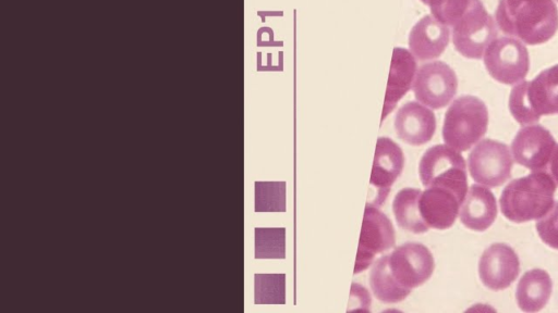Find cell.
Returning <instances> with one entry per match:
<instances>
[{"instance_id":"obj_15","label":"cell","mask_w":558,"mask_h":313,"mask_svg":"<svg viewBox=\"0 0 558 313\" xmlns=\"http://www.w3.org/2000/svg\"><path fill=\"white\" fill-rule=\"evenodd\" d=\"M393 126L397 136L411 146L428 142L436 130V117L432 110L415 101L404 103L396 113Z\"/></svg>"},{"instance_id":"obj_9","label":"cell","mask_w":558,"mask_h":313,"mask_svg":"<svg viewBox=\"0 0 558 313\" xmlns=\"http://www.w3.org/2000/svg\"><path fill=\"white\" fill-rule=\"evenodd\" d=\"M483 57L489 75L501 84L514 85L523 80L529 72L527 49L514 38H496Z\"/></svg>"},{"instance_id":"obj_23","label":"cell","mask_w":558,"mask_h":313,"mask_svg":"<svg viewBox=\"0 0 558 313\" xmlns=\"http://www.w3.org/2000/svg\"><path fill=\"white\" fill-rule=\"evenodd\" d=\"M428 5L432 15L447 26H453L476 0H421Z\"/></svg>"},{"instance_id":"obj_10","label":"cell","mask_w":558,"mask_h":313,"mask_svg":"<svg viewBox=\"0 0 558 313\" xmlns=\"http://www.w3.org/2000/svg\"><path fill=\"white\" fill-rule=\"evenodd\" d=\"M457 88L454 71L441 61L421 65L412 84L416 100L432 109H441L449 104L456 96Z\"/></svg>"},{"instance_id":"obj_1","label":"cell","mask_w":558,"mask_h":313,"mask_svg":"<svg viewBox=\"0 0 558 313\" xmlns=\"http://www.w3.org/2000/svg\"><path fill=\"white\" fill-rule=\"evenodd\" d=\"M499 28L527 45H541L558 30L554 0H499L495 12Z\"/></svg>"},{"instance_id":"obj_26","label":"cell","mask_w":558,"mask_h":313,"mask_svg":"<svg viewBox=\"0 0 558 313\" xmlns=\"http://www.w3.org/2000/svg\"><path fill=\"white\" fill-rule=\"evenodd\" d=\"M558 1V0H557Z\"/></svg>"},{"instance_id":"obj_12","label":"cell","mask_w":558,"mask_h":313,"mask_svg":"<svg viewBox=\"0 0 558 313\" xmlns=\"http://www.w3.org/2000/svg\"><path fill=\"white\" fill-rule=\"evenodd\" d=\"M556 145L548 129L531 124L517 133L511 153L518 164L531 171H546Z\"/></svg>"},{"instance_id":"obj_13","label":"cell","mask_w":558,"mask_h":313,"mask_svg":"<svg viewBox=\"0 0 558 313\" xmlns=\"http://www.w3.org/2000/svg\"><path fill=\"white\" fill-rule=\"evenodd\" d=\"M404 154L400 146L388 137H378L369 185L375 189L372 205H381L390 188L402 173Z\"/></svg>"},{"instance_id":"obj_24","label":"cell","mask_w":558,"mask_h":313,"mask_svg":"<svg viewBox=\"0 0 558 313\" xmlns=\"http://www.w3.org/2000/svg\"><path fill=\"white\" fill-rule=\"evenodd\" d=\"M536 230L547 246L558 250V201L536 221Z\"/></svg>"},{"instance_id":"obj_16","label":"cell","mask_w":558,"mask_h":313,"mask_svg":"<svg viewBox=\"0 0 558 313\" xmlns=\"http://www.w3.org/2000/svg\"><path fill=\"white\" fill-rule=\"evenodd\" d=\"M462 201L451 190L441 187H426L418 198V209L429 228L447 229L459 214Z\"/></svg>"},{"instance_id":"obj_11","label":"cell","mask_w":558,"mask_h":313,"mask_svg":"<svg viewBox=\"0 0 558 313\" xmlns=\"http://www.w3.org/2000/svg\"><path fill=\"white\" fill-rule=\"evenodd\" d=\"M395 242V228L391 221L377 206L367 203L353 273L359 274L365 271L377 254L391 249Z\"/></svg>"},{"instance_id":"obj_22","label":"cell","mask_w":558,"mask_h":313,"mask_svg":"<svg viewBox=\"0 0 558 313\" xmlns=\"http://www.w3.org/2000/svg\"><path fill=\"white\" fill-rule=\"evenodd\" d=\"M368 281L375 298L384 303H397L408 297L390 276L387 265V254L374 261Z\"/></svg>"},{"instance_id":"obj_6","label":"cell","mask_w":558,"mask_h":313,"mask_svg":"<svg viewBox=\"0 0 558 313\" xmlns=\"http://www.w3.org/2000/svg\"><path fill=\"white\" fill-rule=\"evenodd\" d=\"M387 265L396 285L408 296L433 274L435 263L429 249L420 242H405L387 254Z\"/></svg>"},{"instance_id":"obj_14","label":"cell","mask_w":558,"mask_h":313,"mask_svg":"<svg viewBox=\"0 0 558 313\" xmlns=\"http://www.w3.org/2000/svg\"><path fill=\"white\" fill-rule=\"evenodd\" d=\"M519 272V258L514 250L506 243L489 246L478 262L480 278L492 290L509 287L518 277Z\"/></svg>"},{"instance_id":"obj_20","label":"cell","mask_w":558,"mask_h":313,"mask_svg":"<svg viewBox=\"0 0 558 313\" xmlns=\"http://www.w3.org/2000/svg\"><path fill=\"white\" fill-rule=\"evenodd\" d=\"M551 279L541 268L526 272L520 279L515 298L519 308L524 312H537L548 302L551 295Z\"/></svg>"},{"instance_id":"obj_21","label":"cell","mask_w":558,"mask_h":313,"mask_svg":"<svg viewBox=\"0 0 558 313\" xmlns=\"http://www.w3.org/2000/svg\"><path fill=\"white\" fill-rule=\"evenodd\" d=\"M421 192L418 188H402L392 201V212L397 224L402 229L414 234L426 233L429 228L424 223L418 209Z\"/></svg>"},{"instance_id":"obj_5","label":"cell","mask_w":558,"mask_h":313,"mask_svg":"<svg viewBox=\"0 0 558 313\" xmlns=\"http://www.w3.org/2000/svg\"><path fill=\"white\" fill-rule=\"evenodd\" d=\"M423 186L441 187L453 191L461 201L468 192L466 164L459 151L447 145L428 148L418 163Z\"/></svg>"},{"instance_id":"obj_7","label":"cell","mask_w":558,"mask_h":313,"mask_svg":"<svg viewBox=\"0 0 558 313\" xmlns=\"http://www.w3.org/2000/svg\"><path fill=\"white\" fill-rule=\"evenodd\" d=\"M496 38L495 21L480 0L452 26L453 46L468 59H481Z\"/></svg>"},{"instance_id":"obj_8","label":"cell","mask_w":558,"mask_h":313,"mask_svg":"<svg viewBox=\"0 0 558 313\" xmlns=\"http://www.w3.org/2000/svg\"><path fill=\"white\" fill-rule=\"evenodd\" d=\"M513 160L507 145L481 140L468 156V167L474 181L488 188L506 183L511 176Z\"/></svg>"},{"instance_id":"obj_18","label":"cell","mask_w":558,"mask_h":313,"mask_svg":"<svg viewBox=\"0 0 558 313\" xmlns=\"http://www.w3.org/2000/svg\"><path fill=\"white\" fill-rule=\"evenodd\" d=\"M416 71V61L413 54L404 48L396 47L392 52L381 122L410 90Z\"/></svg>"},{"instance_id":"obj_25","label":"cell","mask_w":558,"mask_h":313,"mask_svg":"<svg viewBox=\"0 0 558 313\" xmlns=\"http://www.w3.org/2000/svg\"><path fill=\"white\" fill-rule=\"evenodd\" d=\"M548 170L550 173V176L555 180V183L558 185V145H556L551 159L548 164Z\"/></svg>"},{"instance_id":"obj_17","label":"cell","mask_w":558,"mask_h":313,"mask_svg":"<svg viewBox=\"0 0 558 313\" xmlns=\"http://www.w3.org/2000/svg\"><path fill=\"white\" fill-rule=\"evenodd\" d=\"M449 28L433 15L423 16L409 35L410 52L420 61L438 58L449 42Z\"/></svg>"},{"instance_id":"obj_3","label":"cell","mask_w":558,"mask_h":313,"mask_svg":"<svg viewBox=\"0 0 558 313\" xmlns=\"http://www.w3.org/2000/svg\"><path fill=\"white\" fill-rule=\"evenodd\" d=\"M511 115L530 125L543 115L558 114V64L544 70L533 80L515 85L509 96Z\"/></svg>"},{"instance_id":"obj_2","label":"cell","mask_w":558,"mask_h":313,"mask_svg":"<svg viewBox=\"0 0 558 313\" xmlns=\"http://www.w3.org/2000/svg\"><path fill=\"white\" fill-rule=\"evenodd\" d=\"M557 184L546 171H533L510 181L500 196V210L511 222L543 217L554 204Z\"/></svg>"},{"instance_id":"obj_19","label":"cell","mask_w":558,"mask_h":313,"mask_svg":"<svg viewBox=\"0 0 558 313\" xmlns=\"http://www.w3.org/2000/svg\"><path fill=\"white\" fill-rule=\"evenodd\" d=\"M497 202L493 192L481 185H472L460 205L461 223L473 230L483 231L495 222Z\"/></svg>"},{"instance_id":"obj_4","label":"cell","mask_w":558,"mask_h":313,"mask_svg":"<svg viewBox=\"0 0 558 313\" xmlns=\"http://www.w3.org/2000/svg\"><path fill=\"white\" fill-rule=\"evenodd\" d=\"M487 125L488 111L485 103L474 96H462L446 111L442 138L452 149L466 151L485 135Z\"/></svg>"}]
</instances>
